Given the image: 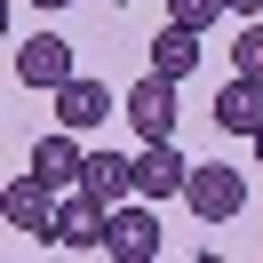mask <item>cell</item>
<instances>
[{
    "mask_svg": "<svg viewBox=\"0 0 263 263\" xmlns=\"http://www.w3.org/2000/svg\"><path fill=\"white\" fill-rule=\"evenodd\" d=\"M56 183H40L32 167L24 176H8L0 183V215H8V231H32V239H56Z\"/></svg>",
    "mask_w": 263,
    "mask_h": 263,
    "instance_id": "cell-1",
    "label": "cell"
},
{
    "mask_svg": "<svg viewBox=\"0 0 263 263\" xmlns=\"http://www.w3.org/2000/svg\"><path fill=\"white\" fill-rule=\"evenodd\" d=\"M112 112H128V96H112V88L88 80V72H72V80L56 88V128H80L88 136V128H104Z\"/></svg>",
    "mask_w": 263,
    "mask_h": 263,
    "instance_id": "cell-2",
    "label": "cell"
},
{
    "mask_svg": "<svg viewBox=\"0 0 263 263\" xmlns=\"http://www.w3.org/2000/svg\"><path fill=\"white\" fill-rule=\"evenodd\" d=\"M183 183H192V160H183L167 136H144V152H136V199L160 208V199H176Z\"/></svg>",
    "mask_w": 263,
    "mask_h": 263,
    "instance_id": "cell-3",
    "label": "cell"
},
{
    "mask_svg": "<svg viewBox=\"0 0 263 263\" xmlns=\"http://www.w3.org/2000/svg\"><path fill=\"white\" fill-rule=\"evenodd\" d=\"M104 255H120V263H160V215H152V199H120V208H112Z\"/></svg>",
    "mask_w": 263,
    "mask_h": 263,
    "instance_id": "cell-4",
    "label": "cell"
},
{
    "mask_svg": "<svg viewBox=\"0 0 263 263\" xmlns=\"http://www.w3.org/2000/svg\"><path fill=\"white\" fill-rule=\"evenodd\" d=\"M72 40H56V32H32V40H16V80L24 88H40V96H56V88L72 80Z\"/></svg>",
    "mask_w": 263,
    "mask_h": 263,
    "instance_id": "cell-5",
    "label": "cell"
},
{
    "mask_svg": "<svg viewBox=\"0 0 263 263\" xmlns=\"http://www.w3.org/2000/svg\"><path fill=\"white\" fill-rule=\"evenodd\" d=\"M183 199H192V215H199V223H231V215L247 208V183H239V167H192Z\"/></svg>",
    "mask_w": 263,
    "mask_h": 263,
    "instance_id": "cell-6",
    "label": "cell"
},
{
    "mask_svg": "<svg viewBox=\"0 0 263 263\" xmlns=\"http://www.w3.org/2000/svg\"><path fill=\"white\" fill-rule=\"evenodd\" d=\"M80 167H88L80 128H56V136H40V144H32V176L56 183V192H80Z\"/></svg>",
    "mask_w": 263,
    "mask_h": 263,
    "instance_id": "cell-7",
    "label": "cell"
},
{
    "mask_svg": "<svg viewBox=\"0 0 263 263\" xmlns=\"http://www.w3.org/2000/svg\"><path fill=\"white\" fill-rule=\"evenodd\" d=\"M128 120H136V136H176V80L167 72H144L128 88Z\"/></svg>",
    "mask_w": 263,
    "mask_h": 263,
    "instance_id": "cell-8",
    "label": "cell"
},
{
    "mask_svg": "<svg viewBox=\"0 0 263 263\" xmlns=\"http://www.w3.org/2000/svg\"><path fill=\"white\" fill-rule=\"evenodd\" d=\"M112 239V208H104V199H64V208H56V247H104Z\"/></svg>",
    "mask_w": 263,
    "mask_h": 263,
    "instance_id": "cell-9",
    "label": "cell"
},
{
    "mask_svg": "<svg viewBox=\"0 0 263 263\" xmlns=\"http://www.w3.org/2000/svg\"><path fill=\"white\" fill-rule=\"evenodd\" d=\"M80 192H88V199H104V208L136 199V160H120V152H88V167H80Z\"/></svg>",
    "mask_w": 263,
    "mask_h": 263,
    "instance_id": "cell-10",
    "label": "cell"
},
{
    "mask_svg": "<svg viewBox=\"0 0 263 263\" xmlns=\"http://www.w3.org/2000/svg\"><path fill=\"white\" fill-rule=\"evenodd\" d=\"M215 128H223V136H255V128H263V80L239 72V80L215 96Z\"/></svg>",
    "mask_w": 263,
    "mask_h": 263,
    "instance_id": "cell-11",
    "label": "cell"
},
{
    "mask_svg": "<svg viewBox=\"0 0 263 263\" xmlns=\"http://www.w3.org/2000/svg\"><path fill=\"white\" fill-rule=\"evenodd\" d=\"M152 72H167V80H192L199 72V32L192 24H167V32L152 40Z\"/></svg>",
    "mask_w": 263,
    "mask_h": 263,
    "instance_id": "cell-12",
    "label": "cell"
},
{
    "mask_svg": "<svg viewBox=\"0 0 263 263\" xmlns=\"http://www.w3.org/2000/svg\"><path fill=\"white\" fill-rule=\"evenodd\" d=\"M231 64H239L247 80H263V16H247V24H239V40H231Z\"/></svg>",
    "mask_w": 263,
    "mask_h": 263,
    "instance_id": "cell-13",
    "label": "cell"
},
{
    "mask_svg": "<svg viewBox=\"0 0 263 263\" xmlns=\"http://www.w3.org/2000/svg\"><path fill=\"white\" fill-rule=\"evenodd\" d=\"M215 16H223V0H167V24H192V32H208Z\"/></svg>",
    "mask_w": 263,
    "mask_h": 263,
    "instance_id": "cell-14",
    "label": "cell"
},
{
    "mask_svg": "<svg viewBox=\"0 0 263 263\" xmlns=\"http://www.w3.org/2000/svg\"><path fill=\"white\" fill-rule=\"evenodd\" d=\"M223 8H231V16H263V0H223Z\"/></svg>",
    "mask_w": 263,
    "mask_h": 263,
    "instance_id": "cell-15",
    "label": "cell"
},
{
    "mask_svg": "<svg viewBox=\"0 0 263 263\" xmlns=\"http://www.w3.org/2000/svg\"><path fill=\"white\" fill-rule=\"evenodd\" d=\"M247 144H255V167H263V128H255V136H247Z\"/></svg>",
    "mask_w": 263,
    "mask_h": 263,
    "instance_id": "cell-16",
    "label": "cell"
},
{
    "mask_svg": "<svg viewBox=\"0 0 263 263\" xmlns=\"http://www.w3.org/2000/svg\"><path fill=\"white\" fill-rule=\"evenodd\" d=\"M32 8H72V0H32Z\"/></svg>",
    "mask_w": 263,
    "mask_h": 263,
    "instance_id": "cell-17",
    "label": "cell"
}]
</instances>
